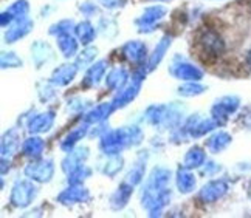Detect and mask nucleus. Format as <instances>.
<instances>
[{
  "mask_svg": "<svg viewBox=\"0 0 251 218\" xmlns=\"http://www.w3.org/2000/svg\"><path fill=\"white\" fill-rule=\"evenodd\" d=\"M203 45L208 51H212V53H219L224 50V42H222V39L216 33H211V31H208L203 36Z\"/></svg>",
  "mask_w": 251,
  "mask_h": 218,
  "instance_id": "obj_1",
  "label": "nucleus"
},
{
  "mask_svg": "<svg viewBox=\"0 0 251 218\" xmlns=\"http://www.w3.org/2000/svg\"><path fill=\"white\" fill-rule=\"evenodd\" d=\"M163 14H165V9H163L161 6H157V8H149L148 11L143 14L141 21H143L144 23H152V22H155L157 19H160Z\"/></svg>",
  "mask_w": 251,
  "mask_h": 218,
  "instance_id": "obj_2",
  "label": "nucleus"
},
{
  "mask_svg": "<svg viewBox=\"0 0 251 218\" xmlns=\"http://www.w3.org/2000/svg\"><path fill=\"white\" fill-rule=\"evenodd\" d=\"M61 48H62V51H64V54L65 56H69V54H73V51L76 50V44H75V41L72 39V37H69V36H64V37H61Z\"/></svg>",
  "mask_w": 251,
  "mask_h": 218,
  "instance_id": "obj_3",
  "label": "nucleus"
},
{
  "mask_svg": "<svg viewBox=\"0 0 251 218\" xmlns=\"http://www.w3.org/2000/svg\"><path fill=\"white\" fill-rule=\"evenodd\" d=\"M78 34L82 39V42H90V39L93 37V28L89 23H82L78 28Z\"/></svg>",
  "mask_w": 251,
  "mask_h": 218,
  "instance_id": "obj_4",
  "label": "nucleus"
},
{
  "mask_svg": "<svg viewBox=\"0 0 251 218\" xmlns=\"http://www.w3.org/2000/svg\"><path fill=\"white\" fill-rule=\"evenodd\" d=\"M247 61H248V65H250V67H251V51L248 53V58H247Z\"/></svg>",
  "mask_w": 251,
  "mask_h": 218,
  "instance_id": "obj_5",
  "label": "nucleus"
}]
</instances>
